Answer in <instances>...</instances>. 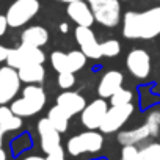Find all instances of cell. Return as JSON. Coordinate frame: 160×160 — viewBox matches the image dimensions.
<instances>
[{"instance_id":"obj_1","label":"cell","mask_w":160,"mask_h":160,"mask_svg":"<svg viewBox=\"0 0 160 160\" xmlns=\"http://www.w3.org/2000/svg\"><path fill=\"white\" fill-rule=\"evenodd\" d=\"M122 35L129 39H152L160 35V7L143 13L127 11L122 21Z\"/></svg>"},{"instance_id":"obj_2","label":"cell","mask_w":160,"mask_h":160,"mask_svg":"<svg viewBox=\"0 0 160 160\" xmlns=\"http://www.w3.org/2000/svg\"><path fill=\"white\" fill-rule=\"evenodd\" d=\"M46 105V93L41 87L36 85H28L22 91V98L13 101L11 110L14 115L25 118V116H33L42 110Z\"/></svg>"},{"instance_id":"obj_3","label":"cell","mask_w":160,"mask_h":160,"mask_svg":"<svg viewBox=\"0 0 160 160\" xmlns=\"http://www.w3.org/2000/svg\"><path fill=\"white\" fill-rule=\"evenodd\" d=\"M96 22L104 27L115 28L121 22V3L119 0H87Z\"/></svg>"},{"instance_id":"obj_4","label":"cell","mask_w":160,"mask_h":160,"mask_svg":"<svg viewBox=\"0 0 160 160\" xmlns=\"http://www.w3.org/2000/svg\"><path fill=\"white\" fill-rule=\"evenodd\" d=\"M160 130V112H152L143 126L132 129V130H124L119 132L118 135V141L124 146V144H137L149 137H155Z\"/></svg>"},{"instance_id":"obj_5","label":"cell","mask_w":160,"mask_h":160,"mask_svg":"<svg viewBox=\"0 0 160 160\" xmlns=\"http://www.w3.org/2000/svg\"><path fill=\"white\" fill-rule=\"evenodd\" d=\"M39 11L38 0H14L7 11L8 25L13 28L22 27L30 22Z\"/></svg>"},{"instance_id":"obj_6","label":"cell","mask_w":160,"mask_h":160,"mask_svg":"<svg viewBox=\"0 0 160 160\" xmlns=\"http://www.w3.org/2000/svg\"><path fill=\"white\" fill-rule=\"evenodd\" d=\"M102 144H104L102 133L88 129L87 132H82V133L69 138L68 152L74 157L82 155V154H88V152H98V151L102 149Z\"/></svg>"},{"instance_id":"obj_7","label":"cell","mask_w":160,"mask_h":160,"mask_svg":"<svg viewBox=\"0 0 160 160\" xmlns=\"http://www.w3.org/2000/svg\"><path fill=\"white\" fill-rule=\"evenodd\" d=\"M44 61H46V55L39 47L24 44V42L19 47L10 49V53L7 58L8 66H11L14 69H19L25 64H30V63H44Z\"/></svg>"},{"instance_id":"obj_8","label":"cell","mask_w":160,"mask_h":160,"mask_svg":"<svg viewBox=\"0 0 160 160\" xmlns=\"http://www.w3.org/2000/svg\"><path fill=\"white\" fill-rule=\"evenodd\" d=\"M22 80L18 69L11 66L0 68V105H7L11 102L21 90Z\"/></svg>"},{"instance_id":"obj_9","label":"cell","mask_w":160,"mask_h":160,"mask_svg":"<svg viewBox=\"0 0 160 160\" xmlns=\"http://www.w3.org/2000/svg\"><path fill=\"white\" fill-rule=\"evenodd\" d=\"M87 55L82 50H72V52H53L50 55V61L52 66L57 72H77L80 71L85 63H87Z\"/></svg>"},{"instance_id":"obj_10","label":"cell","mask_w":160,"mask_h":160,"mask_svg":"<svg viewBox=\"0 0 160 160\" xmlns=\"http://www.w3.org/2000/svg\"><path fill=\"white\" fill-rule=\"evenodd\" d=\"M133 113V105L130 104H124V105H112L99 127V130L102 133H113L118 132L130 118V115Z\"/></svg>"},{"instance_id":"obj_11","label":"cell","mask_w":160,"mask_h":160,"mask_svg":"<svg viewBox=\"0 0 160 160\" xmlns=\"http://www.w3.org/2000/svg\"><path fill=\"white\" fill-rule=\"evenodd\" d=\"M75 41H77L80 50H82L88 58L98 60V58L102 57L101 44L98 42L96 35L91 30V27H80V25H77V28H75Z\"/></svg>"},{"instance_id":"obj_12","label":"cell","mask_w":160,"mask_h":160,"mask_svg":"<svg viewBox=\"0 0 160 160\" xmlns=\"http://www.w3.org/2000/svg\"><path fill=\"white\" fill-rule=\"evenodd\" d=\"M108 112V105L105 102V99H96L93 102H90L83 112H82V124L90 129V130H96L101 127L105 115Z\"/></svg>"},{"instance_id":"obj_13","label":"cell","mask_w":160,"mask_h":160,"mask_svg":"<svg viewBox=\"0 0 160 160\" xmlns=\"http://www.w3.org/2000/svg\"><path fill=\"white\" fill-rule=\"evenodd\" d=\"M127 69L129 72L135 77V78H146L151 72V57L146 50L143 49H133L126 60Z\"/></svg>"},{"instance_id":"obj_14","label":"cell","mask_w":160,"mask_h":160,"mask_svg":"<svg viewBox=\"0 0 160 160\" xmlns=\"http://www.w3.org/2000/svg\"><path fill=\"white\" fill-rule=\"evenodd\" d=\"M38 133L41 138V148L46 154H50L60 148V132L53 127V124L49 121V118L39 119Z\"/></svg>"},{"instance_id":"obj_15","label":"cell","mask_w":160,"mask_h":160,"mask_svg":"<svg viewBox=\"0 0 160 160\" xmlns=\"http://www.w3.org/2000/svg\"><path fill=\"white\" fill-rule=\"evenodd\" d=\"M66 11H68V16L71 18V21H74L80 27H91L96 21L88 2H85V0H77V2L68 3Z\"/></svg>"},{"instance_id":"obj_16","label":"cell","mask_w":160,"mask_h":160,"mask_svg":"<svg viewBox=\"0 0 160 160\" xmlns=\"http://www.w3.org/2000/svg\"><path fill=\"white\" fill-rule=\"evenodd\" d=\"M57 105H60L69 116H74L83 112V108L87 107V101L78 93L66 90L57 98Z\"/></svg>"},{"instance_id":"obj_17","label":"cell","mask_w":160,"mask_h":160,"mask_svg":"<svg viewBox=\"0 0 160 160\" xmlns=\"http://www.w3.org/2000/svg\"><path fill=\"white\" fill-rule=\"evenodd\" d=\"M122 74L119 71H108L102 75L101 82H99V87H98V94L99 98L102 99H108L112 98L118 90L122 88Z\"/></svg>"},{"instance_id":"obj_18","label":"cell","mask_w":160,"mask_h":160,"mask_svg":"<svg viewBox=\"0 0 160 160\" xmlns=\"http://www.w3.org/2000/svg\"><path fill=\"white\" fill-rule=\"evenodd\" d=\"M19 72V77L24 83H28V85H36V83H41L44 77H46V69L42 66V63H30V64H25L22 68L18 69Z\"/></svg>"},{"instance_id":"obj_19","label":"cell","mask_w":160,"mask_h":160,"mask_svg":"<svg viewBox=\"0 0 160 160\" xmlns=\"http://www.w3.org/2000/svg\"><path fill=\"white\" fill-rule=\"evenodd\" d=\"M21 39L24 44H30V46H36V47H42L47 41H49V32L44 27L39 25H33L28 27L22 32Z\"/></svg>"},{"instance_id":"obj_20","label":"cell","mask_w":160,"mask_h":160,"mask_svg":"<svg viewBox=\"0 0 160 160\" xmlns=\"http://www.w3.org/2000/svg\"><path fill=\"white\" fill-rule=\"evenodd\" d=\"M22 126V118L14 115L11 108L2 105L0 107V127L3 129V132H11L18 130Z\"/></svg>"},{"instance_id":"obj_21","label":"cell","mask_w":160,"mask_h":160,"mask_svg":"<svg viewBox=\"0 0 160 160\" xmlns=\"http://www.w3.org/2000/svg\"><path fill=\"white\" fill-rule=\"evenodd\" d=\"M47 118H49V121L53 124V127H55L60 133H63V132L68 130V124H69V118H71V116H69L60 105L52 107V108L49 110Z\"/></svg>"},{"instance_id":"obj_22","label":"cell","mask_w":160,"mask_h":160,"mask_svg":"<svg viewBox=\"0 0 160 160\" xmlns=\"http://www.w3.org/2000/svg\"><path fill=\"white\" fill-rule=\"evenodd\" d=\"M137 160H160V144L158 143H151L140 149Z\"/></svg>"},{"instance_id":"obj_23","label":"cell","mask_w":160,"mask_h":160,"mask_svg":"<svg viewBox=\"0 0 160 160\" xmlns=\"http://www.w3.org/2000/svg\"><path fill=\"white\" fill-rule=\"evenodd\" d=\"M101 52L102 57H116L121 52V44L116 39H108L101 42Z\"/></svg>"},{"instance_id":"obj_24","label":"cell","mask_w":160,"mask_h":160,"mask_svg":"<svg viewBox=\"0 0 160 160\" xmlns=\"http://www.w3.org/2000/svg\"><path fill=\"white\" fill-rule=\"evenodd\" d=\"M132 98H133L132 91L121 88V90H118L110 99H112V105H124V104H130V102H132Z\"/></svg>"},{"instance_id":"obj_25","label":"cell","mask_w":160,"mask_h":160,"mask_svg":"<svg viewBox=\"0 0 160 160\" xmlns=\"http://www.w3.org/2000/svg\"><path fill=\"white\" fill-rule=\"evenodd\" d=\"M75 83L74 72H58V87L61 90H69Z\"/></svg>"},{"instance_id":"obj_26","label":"cell","mask_w":160,"mask_h":160,"mask_svg":"<svg viewBox=\"0 0 160 160\" xmlns=\"http://www.w3.org/2000/svg\"><path fill=\"white\" fill-rule=\"evenodd\" d=\"M138 149L135 144H124L122 151H121V158L122 160H137L138 157Z\"/></svg>"},{"instance_id":"obj_27","label":"cell","mask_w":160,"mask_h":160,"mask_svg":"<svg viewBox=\"0 0 160 160\" xmlns=\"http://www.w3.org/2000/svg\"><path fill=\"white\" fill-rule=\"evenodd\" d=\"M46 160H66V158H64V152H63V149H61V146H60L58 149H55L53 152H50V154H47V157H46Z\"/></svg>"},{"instance_id":"obj_28","label":"cell","mask_w":160,"mask_h":160,"mask_svg":"<svg viewBox=\"0 0 160 160\" xmlns=\"http://www.w3.org/2000/svg\"><path fill=\"white\" fill-rule=\"evenodd\" d=\"M8 21H7V16H0V36H3L7 28H8Z\"/></svg>"},{"instance_id":"obj_29","label":"cell","mask_w":160,"mask_h":160,"mask_svg":"<svg viewBox=\"0 0 160 160\" xmlns=\"http://www.w3.org/2000/svg\"><path fill=\"white\" fill-rule=\"evenodd\" d=\"M8 53H10V49L0 44V63H2V61H7V58H8Z\"/></svg>"},{"instance_id":"obj_30","label":"cell","mask_w":160,"mask_h":160,"mask_svg":"<svg viewBox=\"0 0 160 160\" xmlns=\"http://www.w3.org/2000/svg\"><path fill=\"white\" fill-rule=\"evenodd\" d=\"M24 160H46V158L38 157V155H30V157H27V158H24Z\"/></svg>"},{"instance_id":"obj_31","label":"cell","mask_w":160,"mask_h":160,"mask_svg":"<svg viewBox=\"0 0 160 160\" xmlns=\"http://www.w3.org/2000/svg\"><path fill=\"white\" fill-rule=\"evenodd\" d=\"M0 160H7V154H5V151L0 148Z\"/></svg>"},{"instance_id":"obj_32","label":"cell","mask_w":160,"mask_h":160,"mask_svg":"<svg viewBox=\"0 0 160 160\" xmlns=\"http://www.w3.org/2000/svg\"><path fill=\"white\" fill-rule=\"evenodd\" d=\"M3 133H5V132H3V129L0 127V148H2V141H3Z\"/></svg>"},{"instance_id":"obj_33","label":"cell","mask_w":160,"mask_h":160,"mask_svg":"<svg viewBox=\"0 0 160 160\" xmlns=\"http://www.w3.org/2000/svg\"><path fill=\"white\" fill-rule=\"evenodd\" d=\"M60 28H61V32H64V33L68 32V25H66V24H61V27H60Z\"/></svg>"},{"instance_id":"obj_34","label":"cell","mask_w":160,"mask_h":160,"mask_svg":"<svg viewBox=\"0 0 160 160\" xmlns=\"http://www.w3.org/2000/svg\"><path fill=\"white\" fill-rule=\"evenodd\" d=\"M58 2H64V3H72V2H77V0H58Z\"/></svg>"}]
</instances>
